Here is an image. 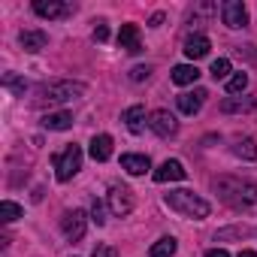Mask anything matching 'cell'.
<instances>
[{"instance_id":"6da1fadb","label":"cell","mask_w":257,"mask_h":257,"mask_svg":"<svg viewBox=\"0 0 257 257\" xmlns=\"http://www.w3.org/2000/svg\"><path fill=\"white\" fill-rule=\"evenodd\" d=\"M215 191L230 209H236V212H257V185L254 182L221 176V179H215Z\"/></svg>"},{"instance_id":"7a4b0ae2","label":"cell","mask_w":257,"mask_h":257,"mask_svg":"<svg viewBox=\"0 0 257 257\" xmlns=\"http://www.w3.org/2000/svg\"><path fill=\"white\" fill-rule=\"evenodd\" d=\"M85 85L82 82H70V79H58V82H46L37 88L34 106H55V103H67L73 97H82Z\"/></svg>"},{"instance_id":"3957f363","label":"cell","mask_w":257,"mask_h":257,"mask_svg":"<svg viewBox=\"0 0 257 257\" xmlns=\"http://www.w3.org/2000/svg\"><path fill=\"white\" fill-rule=\"evenodd\" d=\"M164 203H167L173 212H179V215H185V218H194V221H203V218H209V212H212V206H209L203 197H197L194 191H170V194L164 197Z\"/></svg>"},{"instance_id":"277c9868","label":"cell","mask_w":257,"mask_h":257,"mask_svg":"<svg viewBox=\"0 0 257 257\" xmlns=\"http://www.w3.org/2000/svg\"><path fill=\"white\" fill-rule=\"evenodd\" d=\"M55 176L58 182H70L79 170H82V149L79 146H67L61 155H55Z\"/></svg>"},{"instance_id":"5b68a950","label":"cell","mask_w":257,"mask_h":257,"mask_svg":"<svg viewBox=\"0 0 257 257\" xmlns=\"http://www.w3.org/2000/svg\"><path fill=\"white\" fill-rule=\"evenodd\" d=\"M134 206H137V200H134L131 188H124V185H112L109 188V209H112V215L124 218V215L134 212Z\"/></svg>"},{"instance_id":"8992f818","label":"cell","mask_w":257,"mask_h":257,"mask_svg":"<svg viewBox=\"0 0 257 257\" xmlns=\"http://www.w3.org/2000/svg\"><path fill=\"white\" fill-rule=\"evenodd\" d=\"M85 227H88V215H85L82 209L64 212V218H61V230H64V236H67L70 242H79V239L85 236Z\"/></svg>"},{"instance_id":"52a82bcc","label":"cell","mask_w":257,"mask_h":257,"mask_svg":"<svg viewBox=\"0 0 257 257\" xmlns=\"http://www.w3.org/2000/svg\"><path fill=\"white\" fill-rule=\"evenodd\" d=\"M149 127L158 134V137H164V140H170L176 131H179V121L167 112V109H155L152 115H149Z\"/></svg>"},{"instance_id":"ba28073f","label":"cell","mask_w":257,"mask_h":257,"mask_svg":"<svg viewBox=\"0 0 257 257\" xmlns=\"http://www.w3.org/2000/svg\"><path fill=\"white\" fill-rule=\"evenodd\" d=\"M34 13L40 19H67L73 13V4H61V0H34Z\"/></svg>"},{"instance_id":"9c48e42d","label":"cell","mask_w":257,"mask_h":257,"mask_svg":"<svg viewBox=\"0 0 257 257\" xmlns=\"http://www.w3.org/2000/svg\"><path fill=\"white\" fill-rule=\"evenodd\" d=\"M221 16H224V25L227 28H245L248 25V10L242 0H227L221 7Z\"/></svg>"},{"instance_id":"30bf717a","label":"cell","mask_w":257,"mask_h":257,"mask_svg":"<svg viewBox=\"0 0 257 257\" xmlns=\"http://www.w3.org/2000/svg\"><path fill=\"white\" fill-rule=\"evenodd\" d=\"M124 124H127V131H131L134 137H140L146 131V124H149V115H146V106H127L124 109Z\"/></svg>"},{"instance_id":"8fae6325","label":"cell","mask_w":257,"mask_h":257,"mask_svg":"<svg viewBox=\"0 0 257 257\" xmlns=\"http://www.w3.org/2000/svg\"><path fill=\"white\" fill-rule=\"evenodd\" d=\"M206 88H194V91H188V94H179V109L185 112V115H197L200 109H203V103H206Z\"/></svg>"},{"instance_id":"7c38bea8","label":"cell","mask_w":257,"mask_h":257,"mask_svg":"<svg viewBox=\"0 0 257 257\" xmlns=\"http://www.w3.org/2000/svg\"><path fill=\"white\" fill-rule=\"evenodd\" d=\"M118 46H121L124 52H131V55H140V52H143L140 28H137V25H121V31H118Z\"/></svg>"},{"instance_id":"4fadbf2b","label":"cell","mask_w":257,"mask_h":257,"mask_svg":"<svg viewBox=\"0 0 257 257\" xmlns=\"http://www.w3.org/2000/svg\"><path fill=\"white\" fill-rule=\"evenodd\" d=\"M188 176V170L179 164V161H164L158 170H155V182L158 185H164V182H182Z\"/></svg>"},{"instance_id":"5bb4252c","label":"cell","mask_w":257,"mask_h":257,"mask_svg":"<svg viewBox=\"0 0 257 257\" xmlns=\"http://www.w3.org/2000/svg\"><path fill=\"white\" fill-rule=\"evenodd\" d=\"M209 40L203 37V34H194V37H188L185 40V55L191 58V61H200V58H206L209 55Z\"/></svg>"},{"instance_id":"9a60e30c","label":"cell","mask_w":257,"mask_h":257,"mask_svg":"<svg viewBox=\"0 0 257 257\" xmlns=\"http://www.w3.org/2000/svg\"><path fill=\"white\" fill-rule=\"evenodd\" d=\"M91 158H94L97 164H103V161L112 158V137H109V134H97V137L91 140Z\"/></svg>"},{"instance_id":"2e32d148","label":"cell","mask_w":257,"mask_h":257,"mask_svg":"<svg viewBox=\"0 0 257 257\" xmlns=\"http://www.w3.org/2000/svg\"><path fill=\"white\" fill-rule=\"evenodd\" d=\"M121 167L131 173V176H143V173L152 170V161H149V155H124L121 158Z\"/></svg>"},{"instance_id":"e0dca14e","label":"cell","mask_w":257,"mask_h":257,"mask_svg":"<svg viewBox=\"0 0 257 257\" xmlns=\"http://www.w3.org/2000/svg\"><path fill=\"white\" fill-rule=\"evenodd\" d=\"M251 109H257V100H254V97H227V100H221V112H224V115L251 112Z\"/></svg>"},{"instance_id":"ac0fdd59","label":"cell","mask_w":257,"mask_h":257,"mask_svg":"<svg viewBox=\"0 0 257 257\" xmlns=\"http://www.w3.org/2000/svg\"><path fill=\"white\" fill-rule=\"evenodd\" d=\"M19 43H22L25 52H40V49H46L49 37H46L43 31H22V34H19Z\"/></svg>"},{"instance_id":"d6986e66","label":"cell","mask_w":257,"mask_h":257,"mask_svg":"<svg viewBox=\"0 0 257 257\" xmlns=\"http://www.w3.org/2000/svg\"><path fill=\"white\" fill-rule=\"evenodd\" d=\"M43 127L46 131H70L73 115L70 112H49V115H43Z\"/></svg>"},{"instance_id":"ffe728a7","label":"cell","mask_w":257,"mask_h":257,"mask_svg":"<svg viewBox=\"0 0 257 257\" xmlns=\"http://www.w3.org/2000/svg\"><path fill=\"white\" fill-rule=\"evenodd\" d=\"M197 79H200L197 64H179V67H173V82L176 85H194Z\"/></svg>"},{"instance_id":"44dd1931","label":"cell","mask_w":257,"mask_h":257,"mask_svg":"<svg viewBox=\"0 0 257 257\" xmlns=\"http://www.w3.org/2000/svg\"><path fill=\"white\" fill-rule=\"evenodd\" d=\"M233 155L236 158H242V161H257V143L254 140H236V146H233Z\"/></svg>"},{"instance_id":"7402d4cb","label":"cell","mask_w":257,"mask_h":257,"mask_svg":"<svg viewBox=\"0 0 257 257\" xmlns=\"http://www.w3.org/2000/svg\"><path fill=\"white\" fill-rule=\"evenodd\" d=\"M176 248H179V242H176L173 236H164V239H158V242L152 245V257H173Z\"/></svg>"},{"instance_id":"603a6c76","label":"cell","mask_w":257,"mask_h":257,"mask_svg":"<svg viewBox=\"0 0 257 257\" xmlns=\"http://www.w3.org/2000/svg\"><path fill=\"white\" fill-rule=\"evenodd\" d=\"M22 215H25V209H22L19 203H13V200H4V203H0V221L13 224V221H19Z\"/></svg>"},{"instance_id":"cb8c5ba5","label":"cell","mask_w":257,"mask_h":257,"mask_svg":"<svg viewBox=\"0 0 257 257\" xmlns=\"http://www.w3.org/2000/svg\"><path fill=\"white\" fill-rule=\"evenodd\" d=\"M4 88H10L13 94L25 97V88H28V82H25V79H19L16 73H7V76H4Z\"/></svg>"},{"instance_id":"d4e9b609","label":"cell","mask_w":257,"mask_h":257,"mask_svg":"<svg viewBox=\"0 0 257 257\" xmlns=\"http://www.w3.org/2000/svg\"><path fill=\"white\" fill-rule=\"evenodd\" d=\"M245 88H248V76H245V73H236V76H230V79H227V94H233V97H236V94H242Z\"/></svg>"},{"instance_id":"484cf974","label":"cell","mask_w":257,"mask_h":257,"mask_svg":"<svg viewBox=\"0 0 257 257\" xmlns=\"http://www.w3.org/2000/svg\"><path fill=\"white\" fill-rule=\"evenodd\" d=\"M209 73H212V79H215V82H218V79H227V76H230V61H227V58L212 61V70H209Z\"/></svg>"},{"instance_id":"4316f807","label":"cell","mask_w":257,"mask_h":257,"mask_svg":"<svg viewBox=\"0 0 257 257\" xmlns=\"http://www.w3.org/2000/svg\"><path fill=\"white\" fill-rule=\"evenodd\" d=\"M91 221H94L97 227L106 224V218H103V203H97V200H94V206H91Z\"/></svg>"},{"instance_id":"83f0119b","label":"cell","mask_w":257,"mask_h":257,"mask_svg":"<svg viewBox=\"0 0 257 257\" xmlns=\"http://www.w3.org/2000/svg\"><path fill=\"white\" fill-rule=\"evenodd\" d=\"M149 76H152V67H134V70H131V79H134V82H146Z\"/></svg>"},{"instance_id":"f1b7e54d","label":"cell","mask_w":257,"mask_h":257,"mask_svg":"<svg viewBox=\"0 0 257 257\" xmlns=\"http://www.w3.org/2000/svg\"><path fill=\"white\" fill-rule=\"evenodd\" d=\"M248 233V227H230V230H221L215 239H227V236H245Z\"/></svg>"},{"instance_id":"f546056e","label":"cell","mask_w":257,"mask_h":257,"mask_svg":"<svg viewBox=\"0 0 257 257\" xmlns=\"http://www.w3.org/2000/svg\"><path fill=\"white\" fill-rule=\"evenodd\" d=\"M91 257H115V248H112V245H97V248L91 251Z\"/></svg>"},{"instance_id":"4dcf8cb0","label":"cell","mask_w":257,"mask_h":257,"mask_svg":"<svg viewBox=\"0 0 257 257\" xmlns=\"http://www.w3.org/2000/svg\"><path fill=\"white\" fill-rule=\"evenodd\" d=\"M94 40H97V43H106V40H109V28H106L103 22L94 28Z\"/></svg>"},{"instance_id":"1f68e13d","label":"cell","mask_w":257,"mask_h":257,"mask_svg":"<svg viewBox=\"0 0 257 257\" xmlns=\"http://www.w3.org/2000/svg\"><path fill=\"white\" fill-rule=\"evenodd\" d=\"M161 25H164V13H155L152 22H149V28H161Z\"/></svg>"},{"instance_id":"d6a6232c","label":"cell","mask_w":257,"mask_h":257,"mask_svg":"<svg viewBox=\"0 0 257 257\" xmlns=\"http://www.w3.org/2000/svg\"><path fill=\"white\" fill-rule=\"evenodd\" d=\"M206 257H230V254H227L224 248H209V251H206Z\"/></svg>"},{"instance_id":"836d02e7","label":"cell","mask_w":257,"mask_h":257,"mask_svg":"<svg viewBox=\"0 0 257 257\" xmlns=\"http://www.w3.org/2000/svg\"><path fill=\"white\" fill-rule=\"evenodd\" d=\"M239 257H257V251H239Z\"/></svg>"}]
</instances>
